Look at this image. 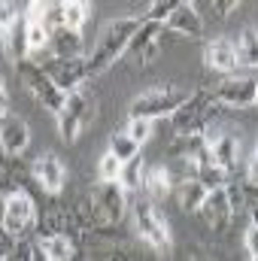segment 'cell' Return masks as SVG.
Returning a JSON list of instances; mask_svg holds the SVG:
<instances>
[{"instance_id":"obj_1","label":"cell","mask_w":258,"mask_h":261,"mask_svg":"<svg viewBox=\"0 0 258 261\" xmlns=\"http://www.w3.org/2000/svg\"><path fill=\"white\" fill-rule=\"evenodd\" d=\"M140 24H143V15H119V18L104 21L100 34L88 52V73L91 76L107 73L131 49V40L140 31Z\"/></svg>"},{"instance_id":"obj_2","label":"cell","mask_w":258,"mask_h":261,"mask_svg":"<svg viewBox=\"0 0 258 261\" xmlns=\"http://www.w3.org/2000/svg\"><path fill=\"white\" fill-rule=\"evenodd\" d=\"M128 216H131V225H134V234L149 249H155L164 258L173 252V234H170V225H167V219H164L158 203H152L143 195H131Z\"/></svg>"},{"instance_id":"obj_3","label":"cell","mask_w":258,"mask_h":261,"mask_svg":"<svg viewBox=\"0 0 258 261\" xmlns=\"http://www.w3.org/2000/svg\"><path fill=\"white\" fill-rule=\"evenodd\" d=\"M186 100H189V91H186L183 85H176V82H158V85L140 91V94L131 100L128 119H149V122L167 119V116H173Z\"/></svg>"},{"instance_id":"obj_4","label":"cell","mask_w":258,"mask_h":261,"mask_svg":"<svg viewBox=\"0 0 258 261\" xmlns=\"http://www.w3.org/2000/svg\"><path fill=\"white\" fill-rule=\"evenodd\" d=\"M240 206H246V186H225V189H213L207 200L200 203V210H197V216L203 219V225L210 228V231H216V234H222V231H228L231 228V222H234V213L240 210Z\"/></svg>"},{"instance_id":"obj_5","label":"cell","mask_w":258,"mask_h":261,"mask_svg":"<svg viewBox=\"0 0 258 261\" xmlns=\"http://www.w3.org/2000/svg\"><path fill=\"white\" fill-rule=\"evenodd\" d=\"M15 73H18V79H21V85H24V91L34 97V100H40L52 116H58L61 110H64V100L67 94L49 79V73L40 67L37 58H24V61H18L15 64Z\"/></svg>"},{"instance_id":"obj_6","label":"cell","mask_w":258,"mask_h":261,"mask_svg":"<svg viewBox=\"0 0 258 261\" xmlns=\"http://www.w3.org/2000/svg\"><path fill=\"white\" fill-rule=\"evenodd\" d=\"M216 113H219V103L213 97V88H197V91L189 94V100L170 119H173L176 134H207L210 122L216 119Z\"/></svg>"},{"instance_id":"obj_7","label":"cell","mask_w":258,"mask_h":261,"mask_svg":"<svg viewBox=\"0 0 258 261\" xmlns=\"http://www.w3.org/2000/svg\"><path fill=\"white\" fill-rule=\"evenodd\" d=\"M94 116H97L94 97H91L85 88L70 91L67 100H64V110L55 116V119H58V134H61V140H64V143H76V140L82 137V130L94 122Z\"/></svg>"},{"instance_id":"obj_8","label":"cell","mask_w":258,"mask_h":261,"mask_svg":"<svg viewBox=\"0 0 258 261\" xmlns=\"http://www.w3.org/2000/svg\"><path fill=\"white\" fill-rule=\"evenodd\" d=\"M40 67L49 73V79L64 91H79V85L91 76L88 73V55L85 58H58V55H49L46 61H40Z\"/></svg>"},{"instance_id":"obj_9","label":"cell","mask_w":258,"mask_h":261,"mask_svg":"<svg viewBox=\"0 0 258 261\" xmlns=\"http://www.w3.org/2000/svg\"><path fill=\"white\" fill-rule=\"evenodd\" d=\"M258 94V79L249 76H225L216 88H213V97L219 107H231V110H243V107H252Z\"/></svg>"},{"instance_id":"obj_10","label":"cell","mask_w":258,"mask_h":261,"mask_svg":"<svg viewBox=\"0 0 258 261\" xmlns=\"http://www.w3.org/2000/svg\"><path fill=\"white\" fill-rule=\"evenodd\" d=\"M0 222H3V228H6L15 240H21V234L31 231L34 222H37V206H34V200L24 195V192H21V195L6 197V200H3Z\"/></svg>"},{"instance_id":"obj_11","label":"cell","mask_w":258,"mask_h":261,"mask_svg":"<svg viewBox=\"0 0 258 261\" xmlns=\"http://www.w3.org/2000/svg\"><path fill=\"white\" fill-rule=\"evenodd\" d=\"M31 173H34V179L40 182V189L46 195H61V189H64V182H67V167L55 152L37 155L34 164H31Z\"/></svg>"},{"instance_id":"obj_12","label":"cell","mask_w":258,"mask_h":261,"mask_svg":"<svg viewBox=\"0 0 258 261\" xmlns=\"http://www.w3.org/2000/svg\"><path fill=\"white\" fill-rule=\"evenodd\" d=\"M37 234L40 240L43 237H70L76 243L79 231H76V219H73V210L64 206V203H49V210L40 216L37 222Z\"/></svg>"},{"instance_id":"obj_13","label":"cell","mask_w":258,"mask_h":261,"mask_svg":"<svg viewBox=\"0 0 258 261\" xmlns=\"http://www.w3.org/2000/svg\"><path fill=\"white\" fill-rule=\"evenodd\" d=\"M164 24H158V21H146L143 18V24H140V31L134 34V40H131V55L140 61V64H152L155 58H158V49H161V37H164Z\"/></svg>"},{"instance_id":"obj_14","label":"cell","mask_w":258,"mask_h":261,"mask_svg":"<svg viewBox=\"0 0 258 261\" xmlns=\"http://www.w3.org/2000/svg\"><path fill=\"white\" fill-rule=\"evenodd\" d=\"M207 158H210V164H216L219 170L234 173L237 158H240V140H237V134L222 130V134H216L213 140H207Z\"/></svg>"},{"instance_id":"obj_15","label":"cell","mask_w":258,"mask_h":261,"mask_svg":"<svg viewBox=\"0 0 258 261\" xmlns=\"http://www.w3.org/2000/svg\"><path fill=\"white\" fill-rule=\"evenodd\" d=\"M164 28L167 31H176V34H183V37H203V15H200V9L189 3V0H176V6H173V12L167 15V21H164Z\"/></svg>"},{"instance_id":"obj_16","label":"cell","mask_w":258,"mask_h":261,"mask_svg":"<svg viewBox=\"0 0 258 261\" xmlns=\"http://www.w3.org/2000/svg\"><path fill=\"white\" fill-rule=\"evenodd\" d=\"M31 146V128L21 116H3L0 119V152L3 155H24Z\"/></svg>"},{"instance_id":"obj_17","label":"cell","mask_w":258,"mask_h":261,"mask_svg":"<svg viewBox=\"0 0 258 261\" xmlns=\"http://www.w3.org/2000/svg\"><path fill=\"white\" fill-rule=\"evenodd\" d=\"M24 182H28V164L21 161V155L0 152V197L6 200L12 195H21Z\"/></svg>"},{"instance_id":"obj_18","label":"cell","mask_w":258,"mask_h":261,"mask_svg":"<svg viewBox=\"0 0 258 261\" xmlns=\"http://www.w3.org/2000/svg\"><path fill=\"white\" fill-rule=\"evenodd\" d=\"M207 64L213 67L216 73H225L231 76L237 70V52H234V40L231 37H213L207 43V52H203Z\"/></svg>"},{"instance_id":"obj_19","label":"cell","mask_w":258,"mask_h":261,"mask_svg":"<svg viewBox=\"0 0 258 261\" xmlns=\"http://www.w3.org/2000/svg\"><path fill=\"white\" fill-rule=\"evenodd\" d=\"M143 197H149L152 203H161L164 197H170L173 192V179H170V170L164 164H146V173H143Z\"/></svg>"},{"instance_id":"obj_20","label":"cell","mask_w":258,"mask_h":261,"mask_svg":"<svg viewBox=\"0 0 258 261\" xmlns=\"http://www.w3.org/2000/svg\"><path fill=\"white\" fill-rule=\"evenodd\" d=\"M58 58H85V43H82V31H70V28H55L52 31V43H49Z\"/></svg>"},{"instance_id":"obj_21","label":"cell","mask_w":258,"mask_h":261,"mask_svg":"<svg viewBox=\"0 0 258 261\" xmlns=\"http://www.w3.org/2000/svg\"><path fill=\"white\" fill-rule=\"evenodd\" d=\"M234 52H237V67L255 70L258 67V28H243L234 40Z\"/></svg>"},{"instance_id":"obj_22","label":"cell","mask_w":258,"mask_h":261,"mask_svg":"<svg viewBox=\"0 0 258 261\" xmlns=\"http://www.w3.org/2000/svg\"><path fill=\"white\" fill-rule=\"evenodd\" d=\"M173 192H176V203H179L183 210H189V213H197L200 203H203L207 195H210V189H207L200 179H194V176H186Z\"/></svg>"},{"instance_id":"obj_23","label":"cell","mask_w":258,"mask_h":261,"mask_svg":"<svg viewBox=\"0 0 258 261\" xmlns=\"http://www.w3.org/2000/svg\"><path fill=\"white\" fill-rule=\"evenodd\" d=\"M88 261H143V255L131 243H94Z\"/></svg>"},{"instance_id":"obj_24","label":"cell","mask_w":258,"mask_h":261,"mask_svg":"<svg viewBox=\"0 0 258 261\" xmlns=\"http://www.w3.org/2000/svg\"><path fill=\"white\" fill-rule=\"evenodd\" d=\"M52 43V31L46 28V21H24V46H28V58H34L37 52L49 49Z\"/></svg>"},{"instance_id":"obj_25","label":"cell","mask_w":258,"mask_h":261,"mask_svg":"<svg viewBox=\"0 0 258 261\" xmlns=\"http://www.w3.org/2000/svg\"><path fill=\"white\" fill-rule=\"evenodd\" d=\"M37 246L43 249V255L49 261H70L76 255V243L70 237H43L37 240Z\"/></svg>"},{"instance_id":"obj_26","label":"cell","mask_w":258,"mask_h":261,"mask_svg":"<svg viewBox=\"0 0 258 261\" xmlns=\"http://www.w3.org/2000/svg\"><path fill=\"white\" fill-rule=\"evenodd\" d=\"M61 15H64V28L82 31V24H85L88 15H91V6H88L85 0H67V3H61Z\"/></svg>"},{"instance_id":"obj_27","label":"cell","mask_w":258,"mask_h":261,"mask_svg":"<svg viewBox=\"0 0 258 261\" xmlns=\"http://www.w3.org/2000/svg\"><path fill=\"white\" fill-rule=\"evenodd\" d=\"M143 173H146V164H143V158L137 155L134 161H128V164H125L119 186H122L128 195H140V189H143Z\"/></svg>"},{"instance_id":"obj_28","label":"cell","mask_w":258,"mask_h":261,"mask_svg":"<svg viewBox=\"0 0 258 261\" xmlns=\"http://www.w3.org/2000/svg\"><path fill=\"white\" fill-rule=\"evenodd\" d=\"M110 152H113L122 164H128V161H134V158L140 155V146H137L128 134H125V128H122V130H116V134L110 137Z\"/></svg>"},{"instance_id":"obj_29","label":"cell","mask_w":258,"mask_h":261,"mask_svg":"<svg viewBox=\"0 0 258 261\" xmlns=\"http://www.w3.org/2000/svg\"><path fill=\"white\" fill-rule=\"evenodd\" d=\"M122 170H125V164L107 149L104 155H100V161H97V173H100V182H119L122 179Z\"/></svg>"},{"instance_id":"obj_30","label":"cell","mask_w":258,"mask_h":261,"mask_svg":"<svg viewBox=\"0 0 258 261\" xmlns=\"http://www.w3.org/2000/svg\"><path fill=\"white\" fill-rule=\"evenodd\" d=\"M152 130H155V122H149V119H128V125H125V134L137 146H143L152 137Z\"/></svg>"},{"instance_id":"obj_31","label":"cell","mask_w":258,"mask_h":261,"mask_svg":"<svg viewBox=\"0 0 258 261\" xmlns=\"http://www.w3.org/2000/svg\"><path fill=\"white\" fill-rule=\"evenodd\" d=\"M243 246H246L249 258H258V225L255 222L246 225V231H243Z\"/></svg>"},{"instance_id":"obj_32","label":"cell","mask_w":258,"mask_h":261,"mask_svg":"<svg viewBox=\"0 0 258 261\" xmlns=\"http://www.w3.org/2000/svg\"><path fill=\"white\" fill-rule=\"evenodd\" d=\"M15 246H18V240H15V237H12V234H9V231L3 228V222H0V261L9 258Z\"/></svg>"},{"instance_id":"obj_33","label":"cell","mask_w":258,"mask_h":261,"mask_svg":"<svg viewBox=\"0 0 258 261\" xmlns=\"http://www.w3.org/2000/svg\"><path fill=\"white\" fill-rule=\"evenodd\" d=\"M207 9H210L213 15L225 18V15H231V12L237 9V0H210V3H207Z\"/></svg>"},{"instance_id":"obj_34","label":"cell","mask_w":258,"mask_h":261,"mask_svg":"<svg viewBox=\"0 0 258 261\" xmlns=\"http://www.w3.org/2000/svg\"><path fill=\"white\" fill-rule=\"evenodd\" d=\"M6 261H34V243H21L18 240V246L12 249V255Z\"/></svg>"},{"instance_id":"obj_35","label":"cell","mask_w":258,"mask_h":261,"mask_svg":"<svg viewBox=\"0 0 258 261\" xmlns=\"http://www.w3.org/2000/svg\"><path fill=\"white\" fill-rule=\"evenodd\" d=\"M246 213H249V222L258 225V189H252V195H246Z\"/></svg>"},{"instance_id":"obj_36","label":"cell","mask_w":258,"mask_h":261,"mask_svg":"<svg viewBox=\"0 0 258 261\" xmlns=\"http://www.w3.org/2000/svg\"><path fill=\"white\" fill-rule=\"evenodd\" d=\"M258 179V146L252 149V158H249V167H246V182H255Z\"/></svg>"},{"instance_id":"obj_37","label":"cell","mask_w":258,"mask_h":261,"mask_svg":"<svg viewBox=\"0 0 258 261\" xmlns=\"http://www.w3.org/2000/svg\"><path fill=\"white\" fill-rule=\"evenodd\" d=\"M3 116H9V94H6V82L0 76V119Z\"/></svg>"},{"instance_id":"obj_38","label":"cell","mask_w":258,"mask_h":261,"mask_svg":"<svg viewBox=\"0 0 258 261\" xmlns=\"http://www.w3.org/2000/svg\"><path fill=\"white\" fill-rule=\"evenodd\" d=\"M183 261H219V258H216V255H210V252H203V249H192Z\"/></svg>"},{"instance_id":"obj_39","label":"cell","mask_w":258,"mask_h":261,"mask_svg":"<svg viewBox=\"0 0 258 261\" xmlns=\"http://www.w3.org/2000/svg\"><path fill=\"white\" fill-rule=\"evenodd\" d=\"M246 186H252V189H258V179H255V182H246Z\"/></svg>"},{"instance_id":"obj_40","label":"cell","mask_w":258,"mask_h":261,"mask_svg":"<svg viewBox=\"0 0 258 261\" xmlns=\"http://www.w3.org/2000/svg\"><path fill=\"white\" fill-rule=\"evenodd\" d=\"M255 103H258V94H255Z\"/></svg>"},{"instance_id":"obj_41","label":"cell","mask_w":258,"mask_h":261,"mask_svg":"<svg viewBox=\"0 0 258 261\" xmlns=\"http://www.w3.org/2000/svg\"><path fill=\"white\" fill-rule=\"evenodd\" d=\"M252 261H258V258H252Z\"/></svg>"}]
</instances>
